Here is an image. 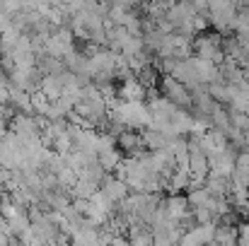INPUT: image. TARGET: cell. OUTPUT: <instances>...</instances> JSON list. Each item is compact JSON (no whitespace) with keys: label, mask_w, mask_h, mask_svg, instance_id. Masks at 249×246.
Masks as SVG:
<instances>
[{"label":"cell","mask_w":249,"mask_h":246,"mask_svg":"<svg viewBox=\"0 0 249 246\" xmlns=\"http://www.w3.org/2000/svg\"><path fill=\"white\" fill-rule=\"evenodd\" d=\"M179 242L181 244H211V242H215V227H213V222L189 227V232Z\"/></svg>","instance_id":"7a4b0ae2"},{"label":"cell","mask_w":249,"mask_h":246,"mask_svg":"<svg viewBox=\"0 0 249 246\" xmlns=\"http://www.w3.org/2000/svg\"><path fill=\"white\" fill-rule=\"evenodd\" d=\"M128 188H131V186H128L124 179H116V176L104 181V193H107L114 203H121V200L128 196Z\"/></svg>","instance_id":"5b68a950"},{"label":"cell","mask_w":249,"mask_h":246,"mask_svg":"<svg viewBox=\"0 0 249 246\" xmlns=\"http://www.w3.org/2000/svg\"><path fill=\"white\" fill-rule=\"evenodd\" d=\"M235 32H237L240 36L249 34V7L237 12V17H235Z\"/></svg>","instance_id":"30bf717a"},{"label":"cell","mask_w":249,"mask_h":246,"mask_svg":"<svg viewBox=\"0 0 249 246\" xmlns=\"http://www.w3.org/2000/svg\"><path fill=\"white\" fill-rule=\"evenodd\" d=\"M116 143H119L121 150L131 152V150H136V148L143 145V138H141L138 133H133V131H121V133L116 135Z\"/></svg>","instance_id":"52a82bcc"},{"label":"cell","mask_w":249,"mask_h":246,"mask_svg":"<svg viewBox=\"0 0 249 246\" xmlns=\"http://www.w3.org/2000/svg\"><path fill=\"white\" fill-rule=\"evenodd\" d=\"M230 111V123L235 126V128H240V131H249V114L247 111H240V109H228Z\"/></svg>","instance_id":"9c48e42d"},{"label":"cell","mask_w":249,"mask_h":246,"mask_svg":"<svg viewBox=\"0 0 249 246\" xmlns=\"http://www.w3.org/2000/svg\"><path fill=\"white\" fill-rule=\"evenodd\" d=\"M145 92H148V87L141 80H133V78H126L124 84H121V89H119V94H121L124 101H143L145 99Z\"/></svg>","instance_id":"277c9868"},{"label":"cell","mask_w":249,"mask_h":246,"mask_svg":"<svg viewBox=\"0 0 249 246\" xmlns=\"http://www.w3.org/2000/svg\"><path fill=\"white\" fill-rule=\"evenodd\" d=\"M114 2H119V5H124V7H131V10H133V7H138L143 0H114Z\"/></svg>","instance_id":"7c38bea8"},{"label":"cell","mask_w":249,"mask_h":246,"mask_svg":"<svg viewBox=\"0 0 249 246\" xmlns=\"http://www.w3.org/2000/svg\"><path fill=\"white\" fill-rule=\"evenodd\" d=\"M240 242H242V244H249V222H245L242 230H240Z\"/></svg>","instance_id":"8fae6325"},{"label":"cell","mask_w":249,"mask_h":246,"mask_svg":"<svg viewBox=\"0 0 249 246\" xmlns=\"http://www.w3.org/2000/svg\"><path fill=\"white\" fill-rule=\"evenodd\" d=\"M97 160H99V164H102L107 171H114V169L119 166V162H121V150H116L114 145H111V148H104V150L97 152Z\"/></svg>","instance_id":"8992f818"},{"label":"cell","mask_w":249,"mask_h":246,"mask_svg":"<svg viewBox=\"0 0 249 246\" xmlns=\"http://www.w3.org/2000/svg\"><path fill=\"white\" fill-rule=\"evenodd\" d=\"M162 92H165V97L169 101H174V104L181 106V109H186V106L194 104L191 89H189L184 82L177 80L174 75H165V78H162Z\"/></svg>","instance_id":"6da1fadb"},{"label":"cell","mask_w":249,"mask_h":246,"mask_svg":"<svg viewBox=\"0 0 249 246\" xmlns=\"http://www.w3.org/2000/svg\"><path fill=\"white\" fill-rule=\"evenodd\" d=\"M162 205H165L167 215H169V217H174V220L186 217V215H189V208H191L189 198H186V196H179V193H172Z\"/></svg>","instance_id":"3957f363"},{"label":"cell","mask_w":249,"mask_h":246,"mask_svg":"<svg viewBox=\"0 0 249 246\" xmlns=\"http://www.w3.org/2000/svg\"><path fill=\"white\" fill-rule=\"evenodd\" d=\"M186 198H189L191 208H198V205H206V203L211 200V191H208L206 186H198V188H191Z\"/></svg>","instance_id":"ba28073f"}]
</instances>
